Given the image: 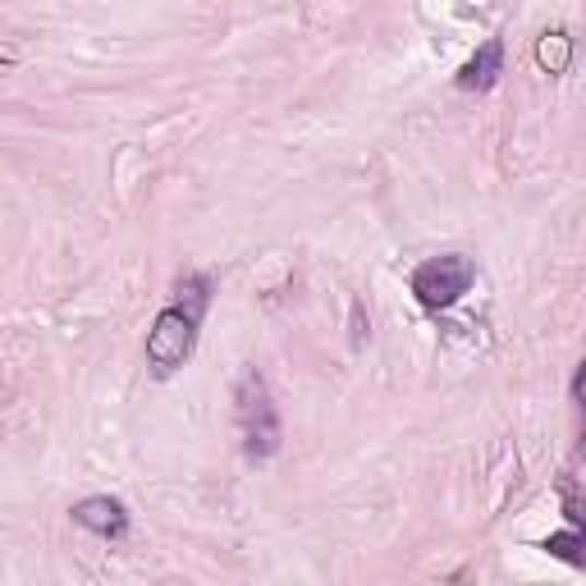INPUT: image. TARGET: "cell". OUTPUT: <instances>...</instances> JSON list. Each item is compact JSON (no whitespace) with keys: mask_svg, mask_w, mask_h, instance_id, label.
Here are the masks:
<instances>
[{"mask_svg":"<svg viewBox=\"0 0 586 586\" xmlns=\"http://www.w3.org/2000/svg\"><path fill=\"white\" fill-rule=\"evenodd\" d=\"M234 421H239V435H243V454L248 463H271L285 444V427H279V408L271 398V385L256 367H248L239 385H234Z\"/></svg>","mask_w":586,"mask_h":586,"instance_id":"cell-2","label":"cell"},{"mask_svg":"<svg viewBox=\"0 0 586 586\" xmlns=\"http://www.w3.org/2000/svg\"><path fill=\"white\" fill-rule=\"evenodd\" d=\"M473 285H477V266H473V256H463V252L431 256V262H421L412 271V294L421 308H431V312L454 308Z\"/></svg>","mask_w":586,"mask_h":586,"instance_id":"cell-3","label":"cell"},{"mask_svg":"<svg viewBox=\"0 0 586 586\" xmlns=\"http://www.w3.org/2000/svg\"><path fill=\"white\" fill-rule=\"evenodd\" d=\"M367 339H371V321H367V312H362V298H354V316H348V344L362 348Z\"/></svg>","mask_w":586,"mask_h":586,"instance_id":"cell-8","label":"cell"},{"mask_svg":"<svg viewBox=\"0 0 586 586\" xmlns=\"http://www.w3.org/2000/svg\"><path fill=\"white\" fill-rule=\"evenodd\" d=\"M69 513H74V523L83 531L101 536V541H124V536H129V509L120 500H110V495H87Z\"/></svg>","mask_w":586,"mask_h":586,"instance_id":"cell-4","label":"cell"},{"mask_svg":"<svg viewBox=\"0 0 586 586\" xmlns=\"http://www.w3.org/2000/svg\"><path fill=\"white\" fill-rule=\"evenodd\" d=\"M582 381H586V367L573 371V404H582Z\"/></svg>","mask_w":586,"mask_h":586,"instance_id":"cell-9","label":"cell"},{"mask_svg":"<svg viewBox=\"0 0 586 586\" xmlns=\"http://www.w3.org/2000/svg\"><path fill=\"white\" fill-rule=\"evenodd\" d=\"M211 294H216V279L206 271H189L179 275V302L160 308V316L152 321L147 331V367L156 381H170L175 371L193 358L198 348V325H202V312Z\"/></svg>","mask_w":586,"mask_h":586,"instance_id":"cell-1","label":"cell"},{"mask_svg":"<svg viewBox=\"0 0 586 586\" xmlns=\"http://www.w3.org/2000/svg\"><path fill=\"white\" fill-rule=\"evenodd\" d=\"M500 74H504V41L490 37V41L477 46V56L458 69L454 87H458V92H490V87L500 83Z\"/></svg>","mask_w":586,"mask_h":586,"instance_id":"cell-5","label":"cell"},{"mask_svg":"<svg viewBox=\"0 0 586 586\" xmlns=\"http://www.w3.org/2000/svg\"><path fill=\"white\" fill-rule=\"evenodd\" d=\"M541 550H550L554 559H564V564H573V569L586 564V554H582V531H559V536H550Z\"/></svg>","mask_w":586,"mask_h":586,"instance_id":"cell-7","label":"cell"},{"mask_svg":"<svg viewBox=\"0 0 586 586\" xmlns=\"http://www.w3.org/2000/svg\"><path fill=\"white\" fill-rule=\"evenodd\" d=\"M536 60H541V69H550V74H564L569 60H573V37L569 33H546L541 41H536Z\"/></svg>","mask_w":586,"mask_h":586,"instance_id":"cell-6","label":"cell"}]
</instances>
